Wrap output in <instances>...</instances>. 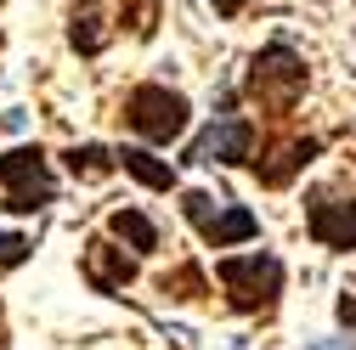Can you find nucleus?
Segmentation results:
<instances>
[{
	"label": "nucleus",
	"mask_w": 356,
	"mask_h": 350,
	"mask_svg": "<svg viewBox=\"0 0 356 350\" xmlns=\"http://www.w3.org/2000/svg\"><path fill=\"white\" fill-rule=\"evenodd\" d=\"M215 277L220 288H227V305L243 317L254 311H272L277 294H283V260L277 254H227V260H215Z\"/></svg>",
	"instance_id": "1"
},
{
	"label": "nucleus",
	"mask_w": 356,
	"mask_h": 350,
	"mask_svg": "<svg viewBox=\"0 0 356 350\" xmlns=\"http://www.w3.org/2000/svg\"><path fill=\"white\" fill-rule=\"evenodd\" d=\"M124 124L136 130L142 142L170 147L175 136H187L193 108H187V97H181V91H170V85H136V91L124 97Z\"/></svg>",
	"instance_id": "2"
},
{
	"label": "nucleus",
	"mask_w": 356,
	"mask_h": 350,
	"mask_svg": "<svg viewBox=\"0 0 356 350\" xmlns=\"http://www.w3.org/2000/svg\"><path fill=\"white\" fill-rule=\"evenodd\" d=\"M305 91V57L289 46V40H272L249 57V97L266 108H294Z\"/></svg>",
	"instance_id": "3"
},
{
	"label": "nucleus",
	"mask_w": 356,
	"mask_h": 350,
	"mask_svg": "<svg viewBox=\"0 0 356 350\" xmlns=\"http://www.w3.org/2000/svg\"><path fill=\"white\" fill-rule=\"evenodd\" d=\"M181 215L198 226V238L209 249H232V243H249L260 232V215L254 209H243L232 198H215V192H198V187L181 192Z\"/></svg>",
	"instance_id": "4"
},
{
	"label": "nucleus",
	"mask_w": 356,
	"mask_h": 350,
	"mask_svg": "<svg viewBox=\"0 0 356 350\" xmlns=\"http://www.w3.org/2000/svg\"><path fill=\"white\" fill-rule=\"evenodd\" d=\"M0 187H6V209L34 215L57 198V175L40 147H12V153H0Z\"/></svg>",
	"instance_id": "5"
},
{
	"label": "nucleus",
	"mask_w": 356,
	"mask_h": 350,
	"mask_svg": "<svg viewBox=\"0 0 356 350\" xmlns=\"http://www.w3.org/2000/svg\"><path fill=\"white\" fill-rule=\"evenodd\" d=\"M254 153V124L238 113H215V124L198 130V142L187 147V164H249Z\"/></svg>",
	"instance_id": "6"
},
{
	"label": "nucleus",
	"mask_w": 356,
	"mask_h": 350,
	"mask_svg": "<svg viewBox=\"0 0 356 350\" xmlns=\"http://www.w3.org/2000/svg\"><path fill=\"white\" fill-rule=\"evenodd\" d=\"M305 232L317 238L323 249L350 254L356 249V198H339V192L317 187V192L305 198Z\"/></svg>",
	"instance_id": "7"
},
{
	"label": "nucleus",
	"mask_w": 356,
	"mask_h": 350,
	"mask_svg": "<svg viewBox=\"0 0 356 350\" xmlns=\"http://www.w3.org/2000/svg\"><path fill=\"white\" fill-rule=\"evenodd\" d=\"M85 277H91L102 294H119L130 277H136V260H124V249H113V243H91L85 249Z\"/></svg>",
	"instance_id": "8"
},
{
	"label": "nucleus",
	"mask_w": 356,
	"mask_h": 350,
	"mask_svg": "<svg viewBox=\"0 0 356 350\" xmlns=\"http://www.w3.org/2000/svg\"><path fill=\"white\" fill-rule=\"evenodd\" d=\"M317 153H323V142H317V136H305V142H289V147H283L272 164H260V158H254L260 187H289V181H294V175H300L311 158H317Z\"/></svg>",
	"instance_id": "9"
},
{
	"label": "nucleus",
	"mask_w": 356,
	"mask_h": 350,
	"mask_svg": "<svg viewBox=\"0 0 356 350\" xmlns=\"http://www.w3.org/2000/svg\"><path fill=\"white\" fill-rule=\"evenodd\" d=\"M113 153H119V169H124V175H136L142 187H153V192H170V187H175L170 158H153L147 147H113Z\"/></svg>",
	"instance_id": "10"
},
{
	"label": "nucleus",
	"mask_w": 356,
	"mask_h": 350,
	"mask_svg": "<svg viewBox=\"0 0 356 350\" xmlns=\"http://www.w3.org/2000/svg\"><path fill=\"white\" fill-rule=\"evenodd\" d=\"M108 232H113L119 243H130L136 254H153V249H159V226L147 221L142 209H113V215H108Z\"/></svg>",
	"instance_id": "11"
},
{
	"label": "nucleus",
	"mask_w": 356,
	"mask_h": 350,
	"mask_svg": "<svg viewBox=\"0 0 356 350\" xmlns=\"http://www.w3.org/2000/svg\"><path fill=\"white\" fill-rule=\"evenodd\" d=\"M63 158H68V169H74V175H85V181H97V175L119 169V153H108V147H91V142H85V147H68Z\"/></svg>",
	"instance_id": "12"
},
{
	"label": "nucleus",
	"mask_w": 356,
	"mask_h": 350,
	"mask_svg": "<svg viewBox=\"0 0 356 350\" xmlns=\"http://www.w3.org/2000/svg\"><path fill=\"white\" fill-rule=\"evenodd\" d=\"M159 288H164V294H170V288H175V299H193V294H198V288H204V277H198V272H193V266H181V272H175V277H164V283H159Z\"/></svg>",
	"instance_id": "13"
},
{
	"label": "nucleus",
	"mask_w": 356,
	"mask_h": 350,
	"mask_svg": "<svg viewBox=\"0 0 356 350\" xmlns=\"http://www.w3.org/2000/svg\"><path fill=\"white\" fill-rule=\"evenodd\" d=\"M29 238H17V232H0V266H23V260H29Z\"/></svg>",
	"instance_id": "14"
},
{
	"label": "nucleus",
	"mask_w": 356,
	"mask_h": 350,
	"mask_svg": "<svg viewBox=\"0 0 356 350\" xmlns=\"http://www.w3.org/2000/svg\"><path fill=\"white\" fill-rule=\"evenodd\" d=\"M339 322H345V328H356V294H345V299H339Z\"/></svg>",
	"instance_id": "15"
},
{
	"label": "nucleus",
	"mask_w": 356,
	"mask_h": 350,
	"mask_svg": "<svg viewBox=\"0 0 356 350\" xmlns=\"http://www.w3.org/2000/svg\"><path fill=\"white\" fill-rule=\"evenodd\" d=\"M215 12H220V17H232V12H243V0H215Z\"/></svg>",
	"instance_id": "16"
}]
</instances>
